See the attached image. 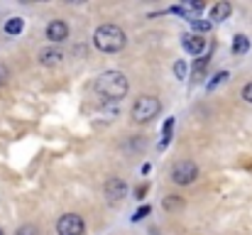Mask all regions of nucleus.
<instances>
[{"label":"nucleus","mask_w":252,"mask_h":235,"mask_svg":"<svg viewBox=\"0 0 252 235\" xmlns=\"http://www.w3.org/2000/svg\"><path fill=\"white\" fill-rule=\"evenodd\" d=\"M93 44H95V49L103 52V54H115V52H120V49L127 44V37H125V32H123L120 25L105 22V25H100V27L93 32Z\"/></svg>","instance_id":"nucleus-1"},{"label":"nucleus","mask_w":252,"mask_h":235,"mask_svg":"<svg viewBox=\"0 0 252 235\" xmlns=\"http://www.w3.org/2000/svg\"><path fill=\"white\" fill-rule=\"evenodd\" d=\"M95 91L108 101H120L127 96L130 83H127L125 74H120V71H105L95 78Z\"/></svg>","instance_id":"nucleus-2"},{"label":"nucleus","mask_w":252,"mask_h":235,"mask_svg":"<svg viewBox=\"0 0 252 235\" xmlns=\"http://www.w3.org/2000/svg\"><path fill=\"white\" fill-rule=\"evenodd\" d=\"M159 110H162L159 98H155V96H140L135 101V105H132V120L135 123H152L159 115Z\"/></svg>","instance_id":"nucleus-3"},{"label":"nucleus","mask_w":252,"mask_h":235,"mask_svg":"<svg viewBox=\"0 0 252 235\" xmlns=\"http://www.w3.org/2000/svg\"><path fill=\"white\" fill-rule=\"evenodd\" d=\"M196 176H198V167H196V162H191V159H181V162H176L174 169H171V181H174L176 186H189V184L196 181Z\"/></svg>","instance_id":"nucleus-4"},{"label":"nucleus","mask_w":252,"mask_h":235,"mask_svg":"<svg viewBox=\"0 0 252 235\" xmlns=\"http://www.w3.org/2000/svg\"><path fill=\"white\" fill-rule=\"evenodd\" d=\"M57 233L59 235H84L86 233V223L79 213H64L57 221Z\"/></svg>","instance_id":"nucleus-5"},{"label":"nucleus","mask_w":252,"mask_h":235,"mask_svg":"<svg viewBox=\"0 0 252 235\" xmlns=\"http://www.w3.org/2000/svg\"><path fill=\"white\" fill-rule=\"evenodd\" d=\"M127 191H130L127 184H125L123 179H115V176L108 179L105 186H103V194H105V201H108V203H120V201L127 196Z\"/></svg>","instance_id":"nucleus-6"},{"label":"nucleus","mask_w":252,"mask_h":235,"mask_svg":"<svg viewBox=\"0 0 252 235\" xmlns=\"http://www.w3.org/2000/svg\"><path fill=\"white\" fill-rule=\"evenodd\" d=\"M47 39L54 42V44L69 39V25H66L64 20H52V22L47 25Z\"/></svg>","instance_id":"nucleus-7"},{"label":"nucleus","mask_w":252,"mask_h":235,"mask_svg":"<svg viewBox=\"0 0 252 235\" xmlns=\"http://www.w3.org/2000/svg\"><path fill=\"white\" fill-rule=\"evenodd\" d=\"M181 47H184L189 54H203L206 39L198 37V34H184V37H181Z\"/></svg>","instance_id":"nucleus-8"},{"label":"nucleus","mask_w":252,"mask_h":235,"mask_svg":"<svg viewBox=\"0 0 252 235\" xmlns=\"http://www.w3.org/2000/svg\"><path fill=\"white\" fill-rule=\"evenodd\" d=\"M62 59H64V54H62V49H57V47H44V49L39 52V64H42V67H57Z\"/></svg>","instance_id":"nucleus-9"},{"label":"nucleus","mask_w":252,"mask_h":235,"mask_svg":"<svg viewBox=\"0 0 252 235\" xmlns=\"http://www.w3.org/2000/svg\"><path fill=\"white\" fill-rule=\"evenodd\" d=\"M230 12H233V5L230 2H216L213 7H211V20L213 22H223V20H228L230 17Z\"/></svg>","instance_id":"nucleus-10"},{"label":"nucleus","mask_w":252,"mask_h":235,"mask_svg":"<svg viewBox=\"0 0 252 235\" xmlns=\"http://www.w3.org/2000/svg\"><path fill=\"white\" fill-rule=\"evenodd\" d=\"M22 27H25V20H22V17H10V20L5 22V32H7V34H12V37H15V34H20V32H22Z\"/></svg>","instance_id":"nucleus-11"},{"label":"nucleus","mask_w":252,"mask_h":235,"mask_svg":"<svg viewBox=\"0 0 252 235\" xmlns=\"http://www.w3.org/2000/svg\"><path fill=\"white\" fill-rule=\"evenodd\" d=\"M250 49V39L245 37V34H235V39H233V52L235 54H245Z\"/></svg>","instance_id":"nucleus-12"},{"label":"nucleus","mask_w":252,"mask_h":235,"mask_svg":"<svg viewBox=\"0 0 252 235\" xmlns=\"http://www.w3.org/2000/svg\"><path fill=\"white\" fill-rule=\"evenodd\" d=\"M162 206H164V211L171 213V211H181V208H184V201H181L179 196H167V199L162 201Z\"/></svg>","instance_id":"nucleus-13"},{"label":"nucleus","mask_w":252,"mask_h":235,"mask_svg":"<svg viewBox=\"0 0 252 235\" xmlns=\"http://www.w3.org/2000/svg\"><path fill=\"white\" fill-rule=\"evenodd\" d=\"M206 67H208V59H206V57H201V59L193 64L191 78H193V81H201V78H203V71H206Z\"/></svg>","instance_id":"nucleus-14"},{"label":"nucleus","mask_w":252,"mask_h":235,"mask_svg":"<svg viewBox=\"0 0 252 235\" xmlns=\"http://www.w3.org/2000/svg\"><path fill=\"white\" fill-rule=\"evenodd\" d=\"M228 78H230V74H228V71H220V74H216V76L208 81V91H216V88H218L220 83H225Z\"/></svg>","instance_id":"nucleus-15"},{"label":"nucleus","mask_w":252,"mask_h":235,"mask_svg":"<svg viewBox=\"0 0 252 235\" xmlns=\"http://www.w3.org/2000/svg\"><path fill=\"white\" fill-rule=\"evenodd\" d=\"M191 22V27H196L198 32H208L211 30V22L208 20H201V17H193V20H189Z\"/></svg>","instance_id":"nucleus-16"},{"label":"nucleus","mask_w":252,"mask_h":235,"mask_svg":"<svg viewBox=\"0 0 252 235\" xmlns=\"http://www.w3.org/2000/svg\"><path fill=\"white\" fill-rule=\"evenodd\" d=\"M171 133H174V118H169L167 123H164V130H162V135H164V140H162V147H164L169 140H171Z\"/></svg>","instance_id":"nucleus-17"},{"label":"nucleus","mask_w":252,"mask_h":235,"mask_svg":"<svg viewBox=\"0 0 252 235\" xmlns=\"http://www.w3.org/2000/svg\"><path fill=\"white\" fill-rule=\"evenodd\" d=\"M15 235H39V228H37V226H32V223H25V226H20V228H17V233Z\"/></svg>","instance_id":"nucleus-18"},{"label":"nucleus","mask_w":252,"mask_h":235,"mask_svg":"<svg viewBox=\"0 0 252 235\" xmlns=\"http://www.w3.org/2000/svg\"><path fill=\"white\" fill-rule=\"evenodd\" d=\"M174 74H176V78H186V64L184 62H176L174 64Z\"/></svg>","instance_id":"nucleus-19"},{"label":"nucleus","mask_w":252,"mask_h":235,"mask_svg":"<svg viewBox=\"0 0 252 235\" xmlns=\"http://www.w3.org/2000/svg\"><path fill=\"white\" fill-rule=\"evenodd\" d=\"M7 81H10V69H7V67L0 62V86H5Z\"/></svg>","instance_id":"nucleus-20"},{"label":"nucleus","mask_w":252,"mask_h":235,"mask_svg":"<svg viewBox=\"0 0 252 235\" xmlns=\"http://www.w3.org/2000/svg\"><path fill=\"white\" fill-rule=\"evenodd\" d=\"M150 211H152L150 206H142V208H137V213L132 216V221H142L145 216H150Z\"/></svg>","instance_id":"nucleus-21"},{"label":"nucleus","mask_w":252,"mask_h":235,"mask_svg":"<svg viewBox=\"0 0 252 235\" xmlns=\"http://www.w3.org/2000/svg\"><path fill=\"white\" fill-rule=\"evenodd\" d=\"M243 98H245L248 103H252V81L248 86H243Z\"/></svg>","instance_id":"nucleus-22"},{"label":"nucleus","mask_w":252,"mask_h":235,"mask_svg":"<svg viewBox=\"0 0 252 235\" xmlns=\"http://www.w3.org/2000/svg\"><path fill=\"white\" fill-rule=\"evenodd\" d=\"M145 194H147V186H140L137 189V199H145Z\"/></svg>","instance_id":"nucleus-23"},{"label":"nucleus","mask_w":252,"mask_h":235,"mask_svg":"<svg viewBox=\"0 0 252 235\" xmlns=\"http://www.w3.org/2000/svg\"><path fill=\"white\" fill-rule=\"evenodd\" d=\"M0 235H5V233H2V228H0Z\"/></svg>","instance_id":"nucleus-24"}]
</instances>
